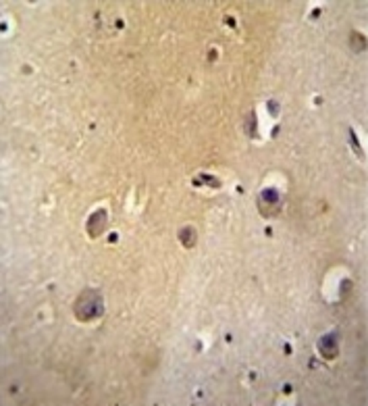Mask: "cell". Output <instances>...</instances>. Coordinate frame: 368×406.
Here are the masks:
<instances>
[{
    "label": "cell",
    "instance_id": "6da1fadb",
    "mask_svg": "<svg viewBox=\"0 0 368 406\" xmlns=\"http://www.w3.org/2000/svg\"><path fill=\"white\" fill-rule=\"evenodd\" d=\"M75 313H77L79 319L90 321V319H94V317H98L102 313V300L98 298L96 292H83L81 298L77 300Z\"/></svg>",
    "mask_w": 368,
    "mask_h": 406
}]
</instances>
